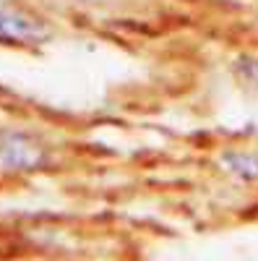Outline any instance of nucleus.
<instances>
[{
	"label": "nucleus",
	"instance_id": "obj_1",
	"mask_svg": "<svg viewBox=\"0 0 258 261\" xmlns=\"http://www.w3.org/2000/svg\"><path fill=\"white\" fill-rule=\"evenodd\" d=\"M47 162V149L26 130H3L0 134V167L13 172H32Z\"/></svg>",
	"mask_w": 258,
	"mask_h": 261
},
{
	"label": "nucleus",
	"instance_id": "obj_2",
	"mask_svg": "<svg viewBox=\"0 0 258 261\" xmlns=\"http://www.w3.org/2000/svg\"><path fill=\"white\" fill-rule=\"evenodd\" d=\"M50 37V29L39 18L3 6L0 3V39H13V42H45Z\"/></svg>",
	"mask_w": 258,
	"mask_h": 261
},
{
	"label": "nucleus",
	"instance_id": "obj_3",
	"mask_svg": "<svg viewBox=\"0 0 258 261\" xmlns=\"http://www.w3.org/2000/svg\"><path fill=\"white\" fill-rule=\"evenodd\" d=\"M219 165L230 172V175L240 178L245 183L258 180V151H248V149L224 151V154L219 157Z\"/></svg>",
	"mask_w": 258,
	"mask_h": 261
},
{
	"label": "nucleus",
	"instance_id": "obj_4",
	"mask_svg": "<svg viewBox=\"0 0 258 261\" xmlns=\"http://www.w3.org/2000/svg\"><path fill=\"white\" fill-rule=\"evenodd\" d=\"M232 73L243 86L258 92V55H238L232 60Z\"/></svg>",
	"mask_w": 258,
	"mask_h": 261
},
{
	"label": "nucleus",
	"instance_id": "obj_5",
	"mask_svg": "<svg viewBox=\"0 0 258 261\" xmlns=\"http://www.w3.org/2000/svg\"><path fill=\"white\" fill-rule=\"evenodd\" d=\"M73 3H83L86 6V3H102V0H73Z\"/></svg>",
	"mask_w": 258,
	"mask_h": 261
}]
</instances>
